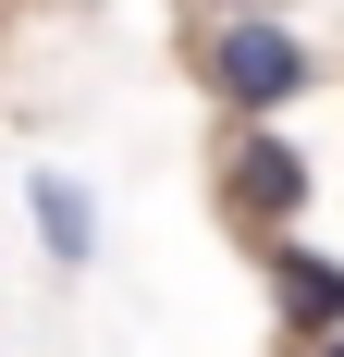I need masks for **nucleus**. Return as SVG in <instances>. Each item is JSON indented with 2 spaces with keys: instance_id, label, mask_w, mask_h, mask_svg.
Instances as JSON below:
<instances>
[{
  "instance_id": "obj_1",
  "label": "nucleus",
  "mask_w": 344,
  "mask_h": 357,
  "mask_svg": "<svg viewBox=\"0 0 344 357\" xmlns=\"http://www.w3.org/2000/svg\"><path fill=\"white\" fill-rule=\"evenodd\" d=\"M308 37L283 25V13H209L197 25V86L221 111H283V99H308Z\"/></svg>"
},
{
  "instance_id": "obj_5",
  "label": "nucleus",
  "mask_w": 344,
  "mask_h": 357,
  "mask_svg": "<svg viewBox=\"0 0 344 357\" xmlns=\"http://www.w3.org/2000/svg\"><path fill=\"white\" fill-rule=\"evenodd\" d=\"M221 13H271V0H221Z\"/></svg>"
},
{
  "instance_id": "obj_7",
  "label": "nucleus",
  "mask_w": 344,
  "mask_h": 357,
  "mask_svg": "<svg viewBox=\"0 0 344 357\" xmlns=\"http://www.w3.org/2000/svg\"><path fill=\"white\" fill-rule=\"evenodd\" d=\"M320 357H344V333H320Z\"/></svg>"
},
{
  "instance_id": "obj_4",
  "label": "nucleus",
  "mask_w": 344,
  "mask_h": 357,
  "mask_svg": "<svg viewBox=\"0 0 344 357\" xmlns=\"http://www.w3.org/2000/svg\"><path fill=\"white\" fill-rule=\"evenodd\" d=\"M25 210H37V234H49V259H62V271H74L86 247H99V210H86V185L37 173V185H25Z\"/></svg>"
},
{
  "instance_id": "obj_2",
  "label": "nucleus",
  "mask_w": 344,
  "mask_h": 357,
  "mask_svg": "<svg viewBox=\"0 0 344 357\" xmlns=\"http://www.w3.org/2000/svg\"><path fill=\"white\" fill-rule=\"evenodd\" d=\"M209 197H221V222H234L246 247H258V234H295V210H308V160H295V136H271V111H234Z\"/></svg>"
},
{
  "instance_id": "obj_3",
  "label": "nucleus",
  "mask_w": 344,
  "mask_h": 357,
  "mask_svg": "<svg viewBox=\"0 0 344 357\" xmlns=\"http://www.w3.org/2000/svg\"><path fill=\"white\" fill-rule=\"evenodd\" d=\"M258 271H271V308L295 345H320V333H344V271L320 247H295V234H258Z\"/></svg>"
},
{
  "instance_id": "obj_6",
  "label": "nucleus",
  "mask_w": 344,
  "mask_h": 357,
  "mask_svg": "<svg viewBox=\"0 0 344 357\" xmlns=\"http://www.w3.org/2000/svg\"><path fill=\"white\" fill-rule=\"evenodd\" d=\"M283 357H320V345H295V333H283Z\"/></svg>"
}]
</instances>
